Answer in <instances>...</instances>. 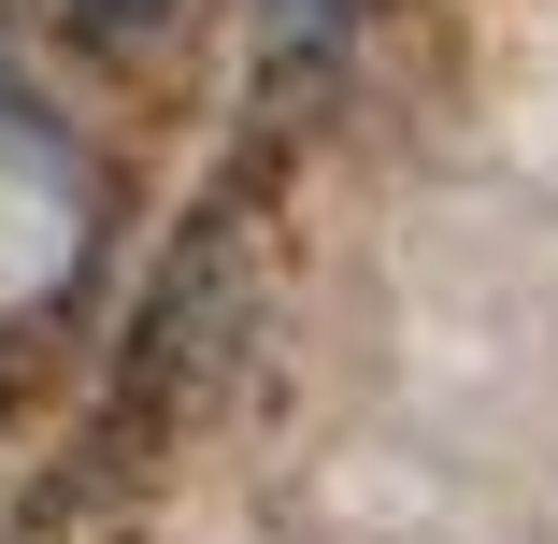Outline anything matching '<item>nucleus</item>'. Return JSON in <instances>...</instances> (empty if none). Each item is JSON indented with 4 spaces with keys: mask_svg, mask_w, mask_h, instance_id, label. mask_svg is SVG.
<instances>
[{
    "mask_svg": "<svg viewBox=\"0 0 558 544\" xmlns=\"http://www.w3.org/2000/svg\"><path fill=\"white\" fill-rule=\"evenodd\" d=\"M158 15V0H86V29H144Z\"/></svg>",
    "mask_w": 558,
    "mask_h": 544,
    "instance_id": "nucleus-1",
    "label": "nucleus"
}]
</instances>
